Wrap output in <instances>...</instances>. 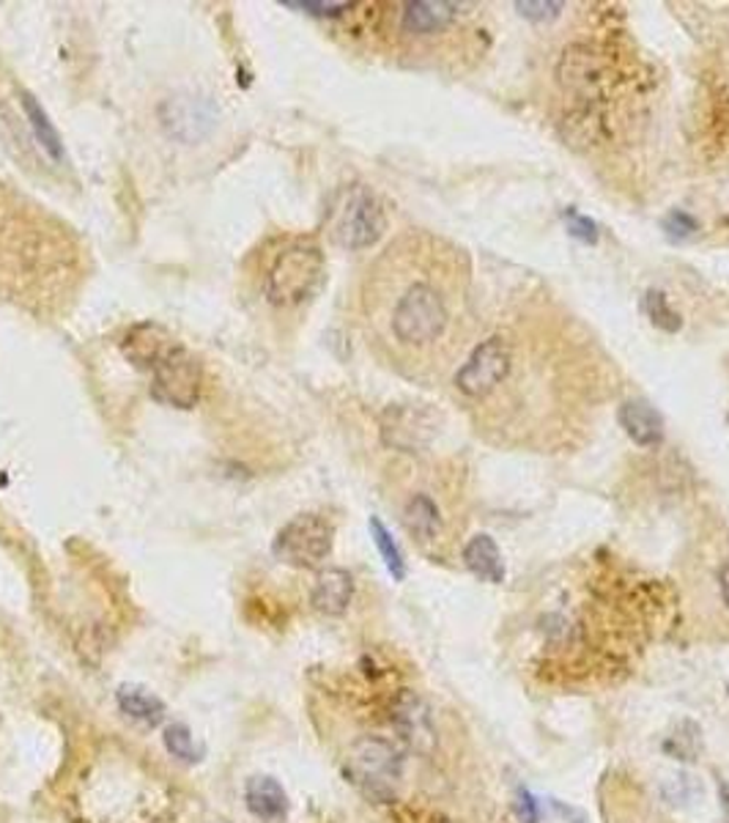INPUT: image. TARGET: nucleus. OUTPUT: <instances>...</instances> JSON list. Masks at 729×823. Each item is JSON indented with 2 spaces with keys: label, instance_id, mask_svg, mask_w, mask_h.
Listing matches in <instances>:
<instances>
[{
  "label": "nucleus",
  "instance_id": "18",
  "mask_svg": "<svg viewBox=\"0 0 729 823\" xmlns=\"http://www.w3.org/2000/svg\"><path fill=\"white\" fill-rule=\"evenodd\" d=\"M162 741H165V750L171 752V755L176 758V761H182V763H198L201 755H204V750H201V746L195 744L193 730H189L184 722L167 724L165 735H162Z\"/></svg>",
  "mask_w": 729,
  "mask_h": 823
},
{
  "label": "nucleus",
  "instance_id": "13",
  "mask_svg": "<svg viewBox=\"0 0 729 823\" xmlns=\"http://www.w3.org/2000/svg\"><path fill=\"white\" fill-rule=\"evenodd\" d=\"M464 566L483 582H505V560H502L500 547L491 536L480 532L464 547Z\"/></svg>",
  "mask_w": 729,
  "mask_h": 823
},
{
  "label": "nucleus",
  "instance_id": "7",
  "mask_svg": "<svg viewBox=\"0 0 729 823\" xmlns=\"http://www.w3.org/2000/svg\"><path fill=\"white\" fill-rule=\"evenodd\" d=\"M335 543V527L318 514L294 516L277 532L271 552L277 560L294 568H316L329 558Z\"/></svg>",
  "mask_w": 729,
  "mask_h": 823
},
{
  "label": "nucleus",
  "instance_id": "21",
  "mask_svg": "<svg viewBox=\"0 0 729 823\" xmlns=\"http://www.w3.org/2000/svg\"><path fill=\"white\" fill-rule=\"evenodd\" d=\"M288 9H299V11H308V14H316V17H332V14H343V11L355 9V3H310V0H305V3H294V0H286Z\"/></svg>",
  "mask_w": 729,
  "mask_h": 823
},
{
  "label": "nucleus",
  "instance_id": "23",
  "mask_svg": "<svg viewBox=\"0 0 729 823\" xmlns=\"http://www.w3.org/2000/svg\"><path fill=\"white\" fill-rule=\"evenodd\" d=\"M516 815L524 823H537V821H541V810H537L535 796H532L530 791H524V788H521L518 796H516Z\"/></svg>",
  "mask_w": 729,
  "mask_h": 823
},
{
  "label": "nucleus",
  "instance_id": "28",
  "mask_svg": "<svg viewBox=\"0 0 729 823\" xmlns=\"http://www.w3.org/2000/svg\"><path fill=\"white\" fill-rule=\"evenodd\" d=\"M727 223H729V217H727Z\"/></svg>",
  "mask_w": 729,
  "mask_h": 823
},
{
  "label": "nucleus",
  "instance_id": "15",
  "mask_svg": "<svg viewBox=\"0 0 729 823\" xmlns=\"http://www.w3.org/2000/svg\"><path fill=\"white\" fill-rule=\"evenodd\" d=\"M115 700H119L121 714H126L130 720L146 724V728H156V724L165 720V703H162L154 692H148L146 687L124 683V687L115 692Z\"/></svg>",
  "mask_w": 729,
  "mask_h": 823
},
{
  "label": "nucleus",
  "instance_id": "12",
  "mask_svg": "<svg viewBox=\"0 0 729 823\" xmlns=\"http://www.w3.org/2000/svg\"><path fill=\"white\" fill-rule=\"evenodd\" d=\"M245 802L247 810L260 821L277 823L288 815V793L283 791L280 782L275 776H253L247 780L245 788Z\"/></svg>",
  "mask_w": 729,
  "mask_h": 823
},
{
  "label": "nucleus",
  "instance_id": "14",
  "mask_svg": "<svg viewBox=\"0 0 729 823\" xmlns=\"http://www.w3.org/2000/svg\"><path fill=\"white\" fill-rule=\"evenodd\" d=\"M403 527H407L414 541L431 543L442 532V511L428 495H414L403 506Z\"/></svg>",
  "mask_w": 729,
  "mask_h": 823
},
{
  "label": "nucleus",
  "instance_id": "17",
  "mask_svg": "<svg viewBox=\"0 0 729 823\" xmlns=\"http://www.w3.org/2000/svg\"><path fill=\"white\" fill-rule=\"evenodd\" d=\"M370 536H373V543H376V549H379L381 560H384L387 571L392 573V579H398V582H401V579L407 577V563H403V555H401V549H398L392 532L384 527V521L376 519V516L370 519Z\"/></svg>",
  "mask_w": 729,
  "mask_h": 823
},
{
  "label": "nucleus",
  "instance_id": "5",
  "mask_svg": "<svg viewBox=\"0 0 729 823\" xmlns=\"http://www.w3.org/2000/svg\"><path fill=\"white\" fill-rule=\"evenodd\" d=\"M384 209L368 187L355 184V187L340 193L338 204L332 209V220H329V234L340 247H346V251L373 247L384 234Z\"/></svg>",
  "mask_w": 729,
  "mask_h": 823
},
{
  "label": "nucleus",
  "instance_id": "19",
  "mask_svg": "<svg viewBox=\"0 0 729 823\" xmlns=\"http://www.w3.org/2000/svg\"><path fill=\"white\" fill-rule=\"evenodd\" d=\"M641 308H645L647 318H650V322L656 324L658 329H664V333H677V329L682 327L680 313H677L672 305H669L667 294L656 292V288H650V292L645 294V303H641Z\"/></svg>",
  "mask_w": 729,
  "mask_h": 823
},
{
  "label": "nucleus",
  "instance_id": "4",
  "mask_svg": "<svg viewBox=\"0 0 729 823\" xmlns=\"http://www.w3.org/2000/svg\"><path fill=\"white\" fill-rule=\"evenodd\" d=\"M346 772L364 796L390 802V799H396L398 782L403 774L401 750L381 735H364L351 746Z\"/></svg>",
  "mask_w": 729,
  "mask_h": 823
},
{
  "label": "nucleus",
  "instance_id": "3",
  "mask_svg": "<svg viewBox=\"0 0 729 823\" xmlns=\"http://www.w3.org/2000/svg\"><path fill=\"white\" fill-rule=\"evenodd\" d=\"M324 253L312 242H291L283 247L266 272L264 292L271 305L294 308L308 303L324 283Z\"/></svg>",
  "mask_w": 729,
  "mask_h": 823
},
{
  "label": "nucleus",
  "instance_id": "20",
  "mask_svg": "<svg viewBox=\"0 0 729 823\" xmlns=\"http://www.w3.org/2000/svg\"><path fill=\"white\" fill-rule=\"evenodd\" d=\"M565 225H568V231L576 240L587 242V245H595V242H598V225L589 217H584V214L573 212V209L565 214Z\"/></svg>",
  "mask_w": 729,
  "mask_h": 823
},
{
  "label": "nucleus",
  "instance_id": "6",
  "mask_svg": "<svg viewBox=\"0 0 729 823\" xmlns=\"http://www.w3.org/2000/svg\"><path fill=\"white\" fill-rule=\"evenodd\" d=\"M513 368V341L505 335H489L469 352L466 363L455 370V387L469 402L483 404L505 385Z\"/></svg>",
  "mask_w": 729,
  "mask_h": 823
},
{
  "label": "nucleus",
  "instance_id": "27",
  "mask_svg": "<svg viewBox=\"0 0 729 823\" xmlns=\"http://www.w3.org/2000/svg\"><path fill=\"white\" fill-rule=\"evenodd\" d=\"M727 694H729V683H727Z\"/></svg>",
  "mask_w": 729,
  "mask_h": 823
},
{
  "label": "nucleus",
  "instance_id": "25",
  "mask_svg": "<svg viewBox=\"0 0 729 823\" xmlns=\"http://www.w3.org/2000/svg\"><path fill=\"white\" fill-rule=\"evenodd\" d=\"M716 582H719L721 604H725L727 612H729V560H725V563L719 566V573H716Z\"/></svg>",
  "mask_w": 729,
  "mask_h": 823
},
{
  "label": "nucleus",
  "instance_id": "22",
  "mask_svg": "<svg viewBox=\"0 0 729 823\" xmlns=\"http://www.w3.org/2000/svg\"><path fill=\"white\" fill-rule=\"evenodd\" d=\"M664 228H667V234L672 236V240H686V236H691L694 231H697V223H694L691 214L672 212L667 217V223H664Z\"/></svg>",
  "mask_w": 729,
  "mask_h": 823
},
{
  "label": "nucleus",
  "instance_id": "26",
  "mask_svg": "<svg viewBox=\"0 0 729 823\" xmlns=\"http://www.w3.org/2000/svg\"><path fill=\"white\" fill-rule=\"evenodd\" d=\"M719 791H721V804H725V815H727V823H729V791L725 782H719Z\"/></svg>",
  "mask_w": 729,
  "mask_h": 823
},
{
  "label": "nucleus",
  "instance_id": "24",
  "mask_svg": "<svg viewBox=\"0 0 729 823\" xmlns=\"http://www.w3.org/2000/svg\"><path fill=\"white\" fill-rule=\"evenodd\" d=\"M516 9L530 20H552L563 9V3H516Z\"/></svg>",
  "mask_w": 729,
  "mask_h": 823
},
{
  "label": "nucleus",
  "instance_id": "11",
  "mask_svg": "<svg viewBox=\"0 0 729 823\" xmlns=\"http://www.w3.org/2000/svg\"><path fill=\"white\" fill-rule=\"evenodd\" d=\"M617 420L639 448H658L664 443V417L650 404L625 402L617 412Z\"/></svg>",
  "mask_w": 729,
  "mask_h": 823
},
{
  "label": "nucleus",
  "instance_id": "9",
  "mask_svg": "<svg viewBox=\"0 0 729 823\" xmlns=\"http://www.w3.org/2000/svg\"><path fill=\"white\" fill-rule=\"evenodd\" d=\"M351 599H355V579L346 568H327V571L318 573L310 601L321 616H343L349 610Z\"/></svg>",
  "mask_w": 729,
  "mask_h": 823
},
{
  "label": "nucleus",
  "instance_id": "16",
  "mask_svg": "<svg viewBox=\"0 0 729 823\" xmlns=\"http://www.w3.org/2000/svg\"><path fill=\"white\" fill-rule=\"evenodd\" d=\"M20 100H22V110H25V115H28V124H31L33 135H37L39 146H42L44 152L52 156V160H61V156H63L61 135H58V130L52 126V121L48 119V113H44L42 104L37 102V96L28 94V91H22Z\"/></svg>",
  "mask_w": 729,
  "mask_h": 823
},
{
  "label": "nucleus",
  "instance_id": "2",
  "mask_svg": "<svg viewBox=\"0 0 729 823\" xmlns=\"http://www.w3.org/2000/svg\"><path fill=\"white\" fill-rule=\"evenodd\" d=\"M124 355L152 374L156 402L176 409H193L198 404L204 382L201 365L165 327L154 322L135 324L124 338Z\"/></svg>",
  "mask_w": 729,
  "mask_h": 823
},
{
  "label": "nucleus",
  "instance_id": "10",
  "mask_svg": "<svg viewBox=\"0 0 729 823\" xmlns=\"http://www.w3.org/2000/svg\"><path fill=\"white\" fill-rule=\"evenodd\" d=\"M455 3H433V0H412L403 6L401 28L409 37H433V33H444L453 26L455 14H459Z\"/></svg>",
  "mask_w": 729,
  "mask_h": 823
},
{
  "label": "nucleus",
  "instance_id": "1",
  "mask_svg": "<svg viewBox=\"0 0 729 823\" xmlns=\"http://www.w3.org/2000/svg\"><path fill=\"white\" fill-rule=\"evenodd\" d=\"M466 292L464 253L425 231L401 236L364 277L362 311L370 341L403 374L422 376L439 368L459 346Z\"/></svg>",
  "mask_w": 729,
  "mask_h": 823
},
{
  "label": "nucleus",
  "instance_id": "8",
  "mask_svg": "<svg viewBox=\"0 0 729 823\" xmlns=\"http://www.w3.org/2000/svg\"><path fill=\"white\" fill-rule=\"evenodd\" d=\"M392 722H396L398 735H401L409 750L425 755L437 746V728H433L431 709L414 692L398 694L396 705H392Z\"/></svg>",
  "mask_w": 729,
  "mask_h": 823
}]
</instances>
